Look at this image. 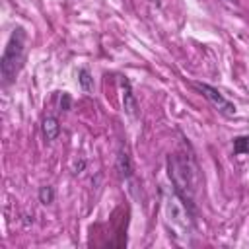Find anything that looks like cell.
<instances>
[{
  "instance_id": "1",
  "label": "cell",
  "mask_w": 249,
  "mask_h": 249,
  "mask_svg": "<svg viewBox=\"0 0 249 249\" xmlns=\"http://www.w3.org/2000/svg\"><path fill=\"white\" fill-rule=\"evenodd\" d=\"M167 175L175 193L195 210V191H196V165L187 154L167 156Z\"/></svg>"
},
{
  "instance_id": "2",
  "label": "cell",
  "mask_w": 249,
  "mask_h": 249,
  "mask_svg": "<svg viewBox=\"0 0 249 249\" xmlns=\"http://www.w3.org/2000/svg\"><path fill=\"white\" fill-rule=\"evenodd\" d=\"M163 216L165 226L175 239H187L195 226V210L173 191L163 193Z\"/></svg>"
},
{
  "instance_id": "3",
  "label": "cell",
  "mask_w": 249,
  "mask_h": 249,
  "mask_svg": "<svg viewBox=\"0 0 249 249\" xmlns=\"http://www.w3.org/2000/svg\"><path fill=\"white\" fill-rule=\"evenodd\" d=\"M25 56V31L21 27H16L4 47L2 58H0V72L4 78V84H12L16 74L19 72Z\"/></svg>"
},
{
  "instance_id": "4",
  "label": "cell",
  "mask_w": 249,
  "mask_h": 249,
  "mask_svg": "<svg viewBox=\"0 0 249 249\" xmlns=\"http://www.w3.org/2000/svg\"><path fill=\"white\" fill-rule=\"evenodd\" d=\"M193 88L198 89L224 117H233V115H235V105H233L231 101H228L216 88H212V86H208V84H202V82H193Z\"/></svg>"
},
{
  "instance_id": "5",
  "label": "cell",
  "mask_w": 249,
  "mask_h": 249,
  "mask_svg": "<svg viewBox=\"0 0 249 249\" xmlns=\"http://www.w3.org/2000/svg\"><path fill=\"white\" fill-rule=\"evenodd\" d=\"M121 86H123V109L128 117L136 119L138 117V101L132 93V88H130V82L126 78L121 80Z\"/></svg>"
},
{
  "instance_id": "6",
  "label": "cell",
  "mask_w": 249,
  "mask_h": 249,
  "mask_svg": "<svg viewBox=\"0 0 249 249\" xmlns=\"http://www.w3.org/2000/svg\"><path fill=\"white\" fill-rule=\"evenodd\" d=\"M41 130H43V136L51 142V140H56V136L60 134V124H58V119L53 117V115H47L43 119V124H41Z\"/></svg>"
},
{
  "instance_id": "7",
  "label": "cell",
  "mask_w": 249,
  "mask_h": 249,
  "mask_svg": "<svg viewBox=\"0 0 249 249\" xmlns=\"http://www.w3.org/2000/svg\"><path fill=\"white\" fill-rule=\"evenodd\" d=\"M117 171H119V175L123 179H130L132 177V163H130V158H128L124 148H121L119 154H117Z\"/></svg>"
},
{
  "instance_id": "8",
  "label": "cell",
  "mask_w": 249,
  "mask_h": 249,
  "mask_svg": "<svg viewBox=\"0 0 249 249\" xmlns=\"http://www.w3.org/2000/svg\"><path fill=\"white\" fill-rule=\"evenodd\" d=\"M78 80H80V86H82V89L84 91H91L93 89V80H91V76H89V72L86 70V68H82L80 72H78Z\"/></svg>"
},
{
  "instance_id": "9",
  "label": "cell",
  "mask_w": 249,
  "mask_h": 249,
  "mask_svg": "<svg viewBox=\"0 0 249 249\" xmlns=\"http://www.w3.org/2000/svg\"><path fill=\"white\" fill-rule=\"evenodd\" d=\"M233 152L235 154H249V136H235L233 138Z\"/></svg>"
},
{
  "instance_id": "10",
  "label": "cell",
  "mask_w": 249,
  "mask_h": 249,
  "mask_svg": "<svg viewBox=\"0 0 249 249\" xmlns=\"http://www.w3.org/2000/svg\"><path fill=\"white\" fill-rule=\"evenodd\" d=\"M53 200H54V189L49 187V185L41 187V189H39V202H43V204H51Z\"/></svg>"
},
{
  "instance_id": "11",
  "label": "cell",
  "mask_w": 249,
  "mask_h": 249,
  "mask_svg": "<svg viewBox=\"0 0 249 249\" xmlns=\"http://www.w3.org/2000/svg\"><path fill=\"white\" fill-rule=\"evenodd\" d=\"M60 109H62V111H68V109H70V95H68V93H62V99H60Z\"/></svg>"
}]
</instances>
